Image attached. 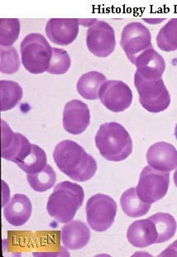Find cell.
<instances>
[{
    "instance_id": "obj_13",
    "label": "cell",
    "mask_w": 177,
    "mask_h": 257,
    "mask_svg": "<svg viewBox=\"0 0 177 257\" xmlns=\"http://www.w3.org/2000/svg\"><path fill=\"white\" fill-rule=\"evenodd\" d=\"M79 21L76 19H51L47 22L46 33L51 42L68 46L76 39Z\"/></svg>"
},
{
    "instance_id": "obj_1",
    "label": "cell",
    "mask_w": 177,
    "mask_h": 257,
    "mask_svg": "<svg viewBox=\"0 0 177 257\" xmlns=\"http://www.w3.org/2000/svg\"><path fill=\"white\" fill-rule=\"evenodd\" d=\"M54 162L65 176L77 182L91 180L97 171V164L81 146L70 140L62 141L53 152Z\"/></svg>"
},
{
    "instance_id": "obj_17",
    "label": "cell",
    "mask_w": 177,
    "mask_h": 257,
    "mask_svg": "<svg viewBox=\"0 0 177 257\" xmlns=\"http://www.w3.org/2000/svg\"><path fill=\"white\" fill-rule=\"evenodd\" d=\"M91 238V231L84 222L70 221L61 231L62 245L69 250H75L84 247Z\"/></svg>"
},
{
    "instance_id": "obj_8",
    "label": "cell",
    "mask_w": 177,
    "mask_h": 257,
    "mask_svg": "<svg viewBox=\"0 0 177 257\" xmlns=\"http://www.w3.org/2000/svg\"><path fill=\"white\" fill-rule=\"evenodd\" d=\"M120 45L126 53L128 60L133 64L140 53L153 48L149 29L143 24L136 22L124 27L122 32Z\"/></svg>"
},
{
    "instance_id": "obj_16",
    "label": "cell",
    "mask_w": 177,
    "mask_h": 257,
    "mask_svg": "<svg viewBox=\"0 0 177 257\" xmlns=\"http://www.w3.org/2000/svg\"><path fill=\"white\" fill-rule=\"evenodd\" d=\"M127 238L133 246L144 248L156 244L157 231L152 220H138L133 222L127 231Z\"/></svg>"
},
{
    "instance_id": "obj_14",
    "label": "cell",
    "mask_w": 177,
    "mask_h": 257,
    "mask_svg": "<svg viewBox=\"0 0 177 257\" xmlns=\"http://www.w3.org/2000/svg\"><path fill=\"white\" fill-rule=\"evenodd\" d=\"M147 162L156 171L170 172L177 167V150L170 143H155L147 150Z\"/></svg>"
},
{
    "instance_id": "obj_18",
    "label": "cell",
    "mask_w": 177,
    "mask_h": 257,
    "mask_svg": "<svg viewBox=\"0 0 177 257\" xmlns=\"http://www.w3.org/2000/svg\"><path fill=\"white\" fill-rule=\"evenodd\" d=\"M33 212L30 199L24 194H17L5 208V217L10 224L19 227L28 222Z\"/></svg>"
},
{
    "instance_id": "obj_15",
    "label": "cell",
    "mask_w": 177,
    "mask_h": 257,
    "mask_svg": "<svg viewBox=\"0 0 177 257\" xmlns=\"http://www.w3.org/2000/svg\"><path fill=\"white\" fill-rule=\"evenodd\" d=\"M133 65L137 67L136 72L147 80L160 79L165 69V60L153 48L140 53L136 57Z\"/></svg>"
},
{
    "instance_id": "obj_6",
    "label": "cell",
    "mask_w": 177,
    "mask_h": 257,
    "mask_svg": "<svg viewBox=\"0 0 177 257\" xmlns=\"http://www.w3.org/2000/svg\"><path fill=\"white\" fill-rule=\"evenodd\" d=\"M86 217L90 227L94 231L102 232L114 223L117 214V204L111 197L98 194L88 199Z\"/></svg>"
},
{
    "instance_id": "obj_25",
    "label": "cell",
    "mask_w": 177,
    "mask_h": 257,
    "mask_svg": "<svg viewBox=\"0 0 177 257\" xmlns=\"http://www.w3.org/2000/svg\"><path fill=\"white\" fill-rule=\"evenodd\" d=\"M46 152L37 145L32 146V152L24 162L18 164L20 168L28 174L38 173L47 166Z\"/></svg>"
},
{
    "instance_id": "obj_4",
    "label": "cell",
    "mask_w": 177,
    "mask_h": 257,
    "mask_svg": "<svg viewBox=\"0 0 177 257\" xmlns=\"http://www.w3.org/2000/svg\"><path fill=\"white\" fill-rule=\"evenodd\" d=\"M53 47L50 46L44 36L31 33L21 43L22 63L28 72L42 74L47 71L52 57Z\"/></svg>"
},
{
    "instance_id": "obj_20",
    "label": "cell",
    "mask_w": 177,
    "mask_h": 257,
    "mask_svg": "<svg viewBox=\"0 0 177 257\" xmlns=\"http://www.w3.org/2000/svg\"><path fill=\"white\" fill-rule=\"evenodd\" d=\"M120 204L124 213L131 217H139L146 215L152 205L144 203L140 199L136 188H131L122 194Z\"/></svg>"
},
{
    "instance_id": "obj_11",
    "label": "cell",
    "mask_w": 177,
    "mask_h": 257,
    "mask_svg": "<svg viewBox=\"0 0 177 257\" xmlns=\"http://www.w3.org/2000/svg\"><path fill=\"white\" fill-rule=\"evenodd\" d=\"M32 144L24 135L10 129L7 122L2 120V143L1 156L3 158L17 165L24 162L32 152Z\"/></svg>"
},
{
    "instance_id": "obj_3",
    "label": "cell",
    "mask_w": 177,
    "mask_h": 257,
    "mask_svg": "<svg viewBox=\"0 0 177 257\" xmlns=\"http://www.w3.org/2000/svg\"><path fill=\"white\" fill-rule=\"evenodd\" d=\"M84 197V190L78 184L70 181L59 183L47 201V212L59 222H70L83 204Z\"/></svg>"
},
{
    "instance_id": "obj_9",
    "label": "cell",
    "mask_w": 177,
    "mask_h": 257,
    "mask_svg": "<svg viewBox=\"0 0 177 257\" xmlns=\"http://www.w3.org/2000/svg\"><path fill=\"white\" fill-rule=\"evenodd\" d=\"M88 51L97 57H108L114 52L116 39L114 28L103 21H96L87 31Z\"/></svg>"
},
{
    "instance_id": "obj_19",
    "label": "cell",
    "mask_w": 177,
    "mask_h": 257,
    "mask_svg": "<svg viewBox=\"0 0 177 257\" xmlns=\"http://www.w3.org/2000/svg\"><path fill=\"white\" fill-rule=\"evenodd\" d=\"M106 81L107 78L102 73L98 71L85 73L78 80L77 91L85 99L96 100L98 99L101 86Z\"/></svg>"
},
{
    "instance_id": "obj_10",
    "label": "cell",
    "mask_w": 177,
    "mask_h": 257,
    "mask_svg": "<svg viewBox=\"0 0 177 257\" xmlns=\"http://www.w3.org/2000/svg\"><path fill=\"white\" fill-rule=\"evenodd\" d=\"M99 98L107 109L120 112L130 107L133 92L128 84L121 80H107L100 89Z\"/></svg>"
},
{
    "instance_id": "obj_29",
    "label": "cell",
    "mask_w": 177,
    "mask_h": 257,
    "mask_svg": "<svg viewBox=\"0 0 177 257\" xmlns=\"http://www.w3.org/2000/svg\"><path fill=\"white\" fill-rule=\"evenodd\" d=\"M160 257L163 256H175L177 257V240L174 242V243L171 244V245H169L166 249H165L164 251L159 255Z\"/></svg>"
},
{
    "instance_id": "obj_12",
    "label": "cell",
    "mask_w": 177,
    "mask_h": 257,
    "mask_svg": "<svg viewBox=\"0 0 177 257\" xmlns=\"http://www.w3.org/2000/svg\"><path fill=\"white\" fill-rule=\"evenodd\" d=\"M91 122V112L86 103L73 99L65 104L63 111V126L73 135L84 133Z\"/></svg>"
},
{
    "instance_id": "obj_30",
    "label": "cell",
    "mask_w": 177,
    "mask_h": 257,
    "mask_svg": "<svg viewBox=\"0 0 177 257\" xmlns=\"http://www.w3.org/2000/svg\"><path fill=\"white\" fill-rule=\"evenodd\" d=\"M145 21L151 23L152 24H157L163 21V19H145Z\"/></svg>"
},
{
    "instance_id": "obj_21",
    "label": "cell",
    "mask_w": 177,
    "mask_h": 257,
    "mask_svg": "<svg viewBox=\"0 0 177 257\" xmlns=\"http://www.w3.org/2000/svg\"><path fill=\"white\" fill-rule=\"evenodd\" d=\"M23 89L18 83L11 80H1L0 82V98L1 111L5 112L12 109L21 101Z\"/></svg>"
},
{
    "instance_id": "obj_5",
    "label": "cell",
    "mask_w": 177,
    "mask_h": 257,
    "mask_svg": "<svg viewBox=\"0 0 177 257\" xmlns=\"http://www.w3.org/2000/svg\"><path fill=\"white\" fill-rule=\"evenodd\" d=\"M134 84L139 94L141 105L148 112H162L170 105V94L161 78L147 80L136 72Z\"/></svg>"
},
{
    "instance_id": "obj_23",
    "label": "cell",
    "mask_w": 177,
    "mask_h": 257,
    "mask_svg": "<svg viewBox=\"0 0 177 257\" xmlns=\"http://www.w3.org/2000/svg\"><path fill=\"white\" fill-rule=\"evenodd\" d=\"M159 49L165 52H175L177 50V19H170L159 31L156 37Z\"/></svg>"
},
{
    "instance_id": "obj_31",
    "label": "cell",
    "mask_w": 177,
    "mask_h": 257,
    "mask_svg": "<svg viewBox=\"0 0 177 257\" xmlns=\"http://www.w3.org/2000/svg\"><path fill=\"white\" fill-rule=\"evenodd\" d=\"M174 182H175V186L177 187V169L176 171H175V173H174Z\"/></svg>"
},
{
    "instance_id": "obj_24",
    "label": "cell",
    "mask_w": 177,
    "mask_h": 257,
    "mask_svg": "<svg viewBox=\"0 0 177 257\" xmlns=\"http://www.w3.org/2000/svg\"><path fill=\"white\" fill-rule=\"evenodd\" d=\"M28 184L33 190L45 192L53 187L56 181V172L50 165H47L38 173L28 174Z\"/></svg>"
},
{
    "instance_id": "obj_26",
    "label": "cell",
    "mask_w": 177,
    "mask_h": 257,
    "mask_svg": "<svg viewBox=\"0 0 177 257\" xmlns=\"http://www.w3.org/2000/svg\"><path fill=\"white\" fill-rule=\"evenodd\" d=\"M20 34V22L16 19H0L1 47H12Z\"/></svg>"
},
{
    "instance_id": "obj_27",
    "label": "cell",
    "mask_w": 177,
    "mask_h": 257,
    "mask_svg": "<svg viewBox=\"0 0 177 257\" xmlns=\"http://www.w3.org/2000/svg\"><path fill=\"white\" fill-rule=\"evenodd\" d=\"M70 65L71 61L67 52L53 47L52 57L47 72L51 75H64L70 69Z\"/></svg>"
},
{
    "instance_id": "obj_22",
    "label": "cell",
    "mask_w": 177,
    "mask_h": 257,
    "mask_svg": "<svg viewBox=\"0 0 177 257\" xmlns=\"http://www.w3.org/2000/svg\"><path fill=\"white\" fill-rule=\"evenodd\" d=\"M157 231L156 243H163L175 236L177 224L175 219L169 213H157L149 217Z\"/></svg>"
},
{
    "instance_id": "obj_7",
    "label": "cell",
    "mask_w": 177,
    "mask_h": 257,
    "mask_svg": "<svg viewBox=\"0 0 177 257\" xmlns=\"http://www.w3.org/2000/svg\"><path fill=\"white\" fill-rule=\"evenodd\" d=\"M169 185V172L156 171L148 166L144 167L140 174L139 182L136 190L142 202L152 204L164 198Z\"/></svg>"
},
{
    "instance_id": "obj_2",
    "label": "cell",
    "mask_w": 177,
    "mask_h": 257,
    "mask_svg": "<svg viewBox=\"0 0 177 257\" xmlns=\"http://www.w3.org/2000/svg\"><path fill=\"white\" fill-rule=\"evenodd\" d=\"M96 145L105 159L119 162L133 152V141L124 126L118 122L102 124L96 136Z\"/></svg>"
},
{
    "instance_id": "obj_32",
    "label": "cell",
    "mask_w": 177,
    "mask_h": 257,
    "mask_svg": "<svg viewBox=\"0 0 177 257\" xmlns=\"http://www.w3.org/2000/svg\"><path fill=\"white\" fill-rule=\"evenodd\" d=\"M175 138H176V140H177V124H176V126H175Z\"/></svg>"
},
{
    "instance_id": "obj_28",
    "label": "cell",
    "mask_w": 177,
    "mask_h": 257,
    "mask_svg": "<svg viewBox=\"0 0 177 257\" xmlns=\"http://www.w3.org/2000/svg\"><path fill=\"white\" fill-rule=\"evenodd\" d=\"M20 67V60L14 47H1V72L8 75L16 73Z\"/></svg>"
}]
</instances>
